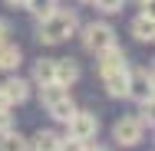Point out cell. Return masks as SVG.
<instances>
[{
    "instance_id": "cell-1",
    "label": "cell",
    "mask_w": 155,
    "mask_h": 151,
    "mask_svg": "<svg viewBox=\"0 0 155 151\" xmlns=\"http://www.w3.org/2000/svg\"><path fill=\"white\" fill-rule=\"evenodd\" d=\"M76 30H79V17L73 10H60V7L53 13H46L43 20H36V39L46 46H56L63 39L76 36Z\"/></svg>"
},
{
    "instance_id": "cell-2",
    "label": "cell",
    "mask_w": 155,
    "mask_h": 151,
    "mask_svg": "<svg viewBox=\"0 0 155 151\" xmlns=\"http://www.w3.org/2000/svg\"><path fill=\"white\" fill-rule=\"evenodd\" d=\"M83 46L99 56V53H106L109 46H116V30H112L106 20H93V23L83 27Z\"/></svg>"
},
{
    "instance_id": "cell-3",
    "label": "cell",
    "mask_w": 155,
    "mask_h": 151,
    "mask_svg": "<svg viewBox=\"0 0 155 151\" xmlns=\"http://www.w3.org/2000/svg\"><path fill=\"white\" fill-rule=\"evenodd\" d=\"M66 125H69V141H79V145L93 141L96 135H99V115L96 112H79L76 109V115L66 121Z\"/></svg>"
},
{
    "instance_id": "cell-4",
    "label": "cell",
    "mask_w": 155,
    "mask_h": 151,
    "mask_svg": "<svg viewBox=\"0 0 155 151\" xmlns=\"http://www.w3.org/2000/svg\"><path fill=\"white\" fill-rule=\"evenodd\" d=\"M142 135H145V128L139 125L135 115H125L112 125V141L116 145H122V148H135L139 141H142Z\"/></svg>"
},
{
    "instance_id": "cell-5",
    "label": "cell",
    "mask_w": 155,
    "mask_h": 151,
    "mask_svg": "<svg viewBox=\"0 0 155 151\" xmlns=\"http://www.w3.org/2000/svg\"><path fill=\"white\" fill-rule=\"evenodd\" d=\"M129 99L135 102H149L152 99V69L139 66V69H129Z\"/></svg>"
},
{
    "instance_id": "cell-6",
    "label": "cell",
    "mask_w": 155,
    "mask_h": 151,
    "mask_svg": "<svg viewBox=\"0 0 155 151\" xmlns=\"http://www.w3.org/2000/svg\"><path fill=\"white\" fill-rule=\"evenodd\" d=\"M53 76H56L60 86L69 89L73 82H79L83 72H79V62H76V59H53Z\"/></svg>"
},
{
    "instance_id": "cell-7",
    "label": "cell",
    "mask_w": 155,
    "mask_h": 151,
    "mask_svg": "<svg viewBox=\"0 0 155 151\" xmlns=\"http://www.w3.org/2000/svg\"><path fill=\"white\" fill-rule=\"evenodd\" d=\"M102 86H106V92L112 99H125V92H129V66L116 69V72H106L102 76Z\"/></svg>"
},
{
    "instance_id": "cell-8",
    "label": "cell",
    "mask_w": 155,
    "mask_h": 151,
    "mask_svg": "<svg viewBox=\"0 0 155 151\" xmlns=\"http://www.w3.org/2000/svg\"><path fill=\"white\" fill-rule=\"evenodd\" d=\"M129 62H125V53L122 46L116 43V46H109L106 53H99V76H106V72H116V69H125Z\"/></svg>"
},
{
    "instance_id": "cell-9",
    "label": "cell",
    "mask_w": 155,
    "mask_h": 151,
    "mask_svg": "<svg viewBox=\"0 0 155 151\" xmlns=\"http://www.w3.org/2000/svg\"><path fill=\"white\" fill-rule=\"evenodd\" d=\"M0 89H3V95L10 99V105H23V102L30 99V82H27V79H20V76L7 79Z\"/></svg>"
},
{
    "instance_id": "cell-10",
    "label": "cell",
    "mask_w": 155,
    "mask_h": 151,
    "mask_svg": "<svg viewBox=\"0 0 155 151\" xmlns=\"http://www.w3.org/2000/svg\"><path fill=\"white\" fill-rule=\"evenodd\" d=\"M20 62H23V53L17 43H10V39L0 43V72H17Z\"/></svg>"
},
{
    "instance_id": "cell-11",
    "label": "cell",
    "mask_w": 155,
    "mask_h": 151,
    "mask_svg": "<svg viewBox=\"0 0 155 151\" xmlns=\"http://www.w3.org/2000/svg\"><path fill=\"white\" fill-rule=\"evenodd\" d=\"M132 36L139 39V43H152L155 39V20H152V13H139L135 20H132Z\"/></svg>"
},
{
    "instance_id": "cell-12",
    "label": "cell",
    "mask_w": 155,
    "mask_h": 151,
    "mask_svg": "<svg viewBox=\"0 0 155 151\" xmlns=\"http://www.w3.org/2000/svg\"><path fill=\"white\" fill-rule=\"evenodd\" d=\"M63 141L56 131H50V128H40L36 135H33V151H63Z\"/></svg>"
},
{
    "instance_id": "cell-13",
    "label": "cell",
    "mask_w": 155,
    "mask_h": 151,
    "mask_svg": "<svg viewBox=\"0 0 155 151\" xmlns=\"http://www.w3.org/2000/svg\"><path fill=\"white\" fill-rule=\"evenodd\" d=\"M46 112H50L53 121H63V125H66V121L76 115V102H73L69 95H63V99H56L53 105H46Z\"/></svg>"
},
{
    "instance_id": "cell-14",
    "label": "cell",
    "mask_w": 155,
    "mask_h": 151,
    "mask_svg": "<svg viewBox=\"0 0 155 151\" xmlns=\"http://www.w3.org/2000/svg\"><path fill=\"white\" fill-rule=\"evenodd\" d=\"M33 82H36V86L56 82V76H53V59H36L33 62Z\"/></svg>"
},
{
    "instance_id": "cell-15",
    "label": "cell",
    "mask_w": 155,
    "mask_h": 151,
    "mask_svg": "<svg viewBox=\"0 0 155 151\" xmlns=\"http://www.w3.org/2000/svg\"><path fill=\"white\" fill-rule=\"evenodd\" d=\"M0 151H30V141L20 131H7L0 135Z\"/></svg>"
},
{
    "instance_id": "cell-16",
    "label": "cell",
    "mask_w": 155,
    "mask_h": 151,
    "mask_svg": "<svg viewBox=\"0 0 155 151\" xmlns=\"http://www.w3.org/2000/svg\"><path fill=\"white\" fill-rule=\"evenodd\" d=\"M63 95H69V89H66V86H60V82L40 86V102H43V109H46V105H53V102H56V99H63Z\"/></svg>"
},
{
    "instance_id": "cell-17",
    "label": "cell",
    "mask_w": 155,
    "mask_h": 151,
    "mask_svg": "<svg viewBox=\"0 0 155 151\" xmlns=\"http://www.w3.org/2000/svg\"><path fill=\"white\" fill-rule=\"evenodd\" d=\"M23 10H30L36 20H43L46 13H53V10H56V0H27V7H23Z\"/></svg>"
},
{
    "instance_id": "cell-18",
    "label": "cell",
    "mask_w": 155,
    "mask_h": 151,
    "mask_svg": "<svg viewBox=\"0 0 155 151\" xmlns=\"http://www.w3.org/2000/svg\"><path fill=\"white\" fill-rule=\"evenodd\" d=\"M96 3V10H102V13H122V7H125V0H93Z\"/></svg>"
},
{
    "instance_id": "cell-19",
    "label": "cell",
    "mask_w": 155,
    "mask_h": 151,
    "mask_svg": "<svg viewBox=\"0 0 155 151\" xmlns=\"http://www.w3.org/2000/svg\"><path fill=\"white\" fill-rule=\"evenodd\" d=\"M7 131H13V118L10 115H0V135H7Z\"/></svg>"
},
{
    "instance_id": "cell-20",
    "label": "cell",
    "mask_w": 155,
    "mask_h": 151,
    "mask_svg": "<svg viewBox=\"0 0 155 151\" xmlns=\"http://www.w3.org/2000/svg\"><path fill=\"white\" fill-rule=\"evenodd\" d=\"M63 151H89V148L79 145V141H69V138H66V141H63Z\"/></svg>"
},
{
    "instance_id": "cell-21",
    "label": "cell",
    "mask_w": 155,
    "mask_h": 151,
    "mask_svg": "<svg viewBox=\"0 0 155 151\" xmlns=\"http://www.w3.org/2000/svg\"><path fill=\"white\" fill-rule=\"evenodd\" d=\"M7 36H10V20L0 17V43H7Z\"/></svg>"
},
{
    "instance_id": "cell-22",
    "label": "cell",
    "mask_w": 155,
    "mask_h": 151,
    "mask_svg": "<svg viewBox=\"0 0 155 151\" xmlns=\"http://www.w3.org/2000/svg\"><path fill=\"white\" fill-rule=\"evenodd\" d=\"M10 109H13V105H10V99H7V95H3V89H0V115H7Z\"/></svg>"
},
{
    "instance_id": "cell-23",
    "label": "cell",
    "mask_w": 155,
    "mask_h": 151,
    "mask_svg": "<svg viewBox=\"0 0 155 151\" xmlns=\"http://www.w3.org/2000/svg\"><path fill=\"white\" fill-rule=\"evenodd\" d=\"M3 3H7L10 10H23V7H27V0H3Z\"/></svg>"
},
{
    "instance_id": "cell-24",
    "label": "cell",
    "mask_w": 155,
    "mask_h": 151,
    "mask_svg": "<svg viewBox=\"0 0 155 151\" xmlns=\"http://www.w3.org/2000/svg\"><path fill=\"white\" fill-rule=\"evenodd\" d=\"M89 151H109V148H89Z\"/></svg>"
},
{
    "instance_id": "cell-25",
    "label": "cell",
    "mask_w": 155,
    "mask_h": 151,
    "mask_svg": "<svg viewBox=\"0 0 155 151\" xmlns=\"http://www.w3.org/2000/svg\"><path fill=\"white\" fill-rule=\"evenodd\" d=\"M79 3H93V0H79Z\"/></svg>"
}]
</instances>
